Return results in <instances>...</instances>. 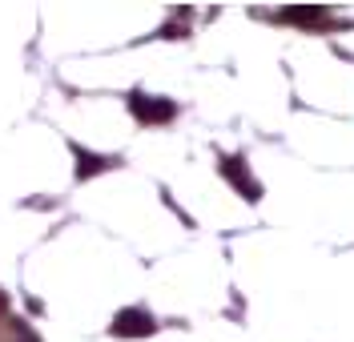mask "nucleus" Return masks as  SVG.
I'll list each match as a JSON object with an SVG mask.
<instances>
[{"label":"nucleus","mask_w":354,"mask_h":342,"mask_svg":"<svg viewBox=\"0 0 354 342\" xmlns=\"http://www.w3.org/2000/svg\"><path fill=\"white\" fill-rule=\"evenodd\" d=\"M157 330V322L149 310H141V306H125V310H117V319H113V334L117 339H149Z\"/></svg>","instance_id":"obj_1"},{"label":"nucleus","mask_w":354,"mask_h":342,"mask_svg":"<svg viewBox=\"0 0 354 342\" xmlns=\"http://www.w3.org/2000/svg\"><path fill=\"white\" fill-rule=\"evenodd\" d=\"M221 173H225V178H230L234 185H242L245 202H258V198H262V185L250 178V169H245V161H242V158H230L225 165H221Z\"/></svg>","instance_id":"obj_3"},{"label":"nucleus","mask_w":354,"mask_h":342,"mask_svg":"<svg viewBox=\"0 0 354 342\" xmlns=\"http://www.w3.org/2000/svg\"><path fill=\"white\" fill-rule=\"evenodd\" d=\"M322 17H326V12H322L318 4H310V8H286V12H282V21H294V24H318Z\"/></svg>","instance_id":"obj_5"},{"label":"nucleus","mask_w":354,"mask_h":342,"mask_svg":"<svg viewBox=\"0 0 354 342\" xmlns=\"http://www.w3.org/2000/svg\"><path fill=\"white\" fill-rule=\"evenodd\" d=\"M73 153H77V161H81V178H93V173H101V169H109L113 165V158H97V153H85L81 145H73Z\"/></svg>","instance_id":"obj_4"},{"label":"nucleus","mask_w":354,"mask_h":342,"mask_svg":"<svg viewBox=\"0 0 354 342\" xmlns=\"http://www.w3.org/2000/svg\"><path fill=\"white\" fill-rule=\"evenodd\" d=\"M129 109H133L137 121H145V125H161V121L174 117V101H165V97H149V93H133Z\"/></svg>","instance_id":"obj_2"},{"label":"nucleus","mask_w":354,"mask_h":342,"mask_svg":"<svg viewBox=\"0 0 354 342\" xmlns=\"http://www.w3.org/2000/svg\"><path fill=\"white\" fill-rule=\"evenodd\" d=\"M12 339H17V342H41L37 334H32V326L21 322V319H12Z\"/></svg>","instance_id":"obj_6"}]
</instances>
